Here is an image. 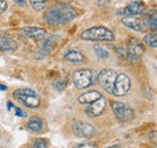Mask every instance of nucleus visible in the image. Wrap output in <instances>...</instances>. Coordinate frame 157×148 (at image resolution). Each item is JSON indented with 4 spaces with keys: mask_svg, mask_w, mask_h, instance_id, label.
Listing matches in <instances>:
<instances>
[{
    "mask_svg": "<svg viewBox=\"0 0 157 148\" xmlns=\"http://www.w3.org/2000/svg\"><path fill=\"white\" fill-rule=\"evenodd\" d=\"M76 18V10L69 4H57L47 10L44 19L51 27L64 25Z\"/></svg>",
    "mask_w": 157,
    "mask_h": 148,
    "instance_id": "1",
    "label": "nucleus"
},
{
    "mask_svg": "<svg viewBox=\"0 0 157 148\" xmlns=\"http://www.w3.org/2000/svg\"><path fill=\"white\" fill-rule=\"evenodd\" d=\"M81 37L87 41H114L115 35L110 29L99 25L86 29L81 34Z\"/></svg>",
    "mask_w": 157,
    "mask_h": 148,
    "instance_id": "2",
    "label": "nucleus"
},
{
    "mask_svg": "<svg viewBox=\"0 0 157 148\" xmlns=\"http://www.w3.org/2000/svg\"><path fill=\"white\" fill-rule=\"evenodd\" d=\"M13 98L20 101L22 105L30 107V109H36L40 106V98L39 95L35 93V91L29 89V88H23L18 89L12 94Z\"/></svg>",
    "mask_w": 157,
    "mask_h": 148,
    "instance_id": "3",
    "label": "nucleus"
},
{
    "mask_svg": "<svg viewBox=\"0 0 157 148\" xmlns=\"http://www.w3.org/2000/svg\"><path fill=\"white\" fill-rule=\"evenodd\" d=\"M96 74L94 71L90 70V69H81L76 70L73 74V81L74 84L78 87V89H85L88 88L90 86H92L96 81Z\"/></svg>",
    "mask_w": 157,
    "mask_h": 148,
    "instance_id": "4",
    "label": "nucleus"
},
{
    "mask_svg": "<svg viewBox=\"0 0 157 148\" xmlns=\"http://www.w3.org/2000/svg\"><path fill=\"white\" fill-rule=\"evenodd\" d=\"M117 77V72L113 69H104L101 70L98 75V82L99 84L103 87V89L105 92L113 94V88H114V83L115 80Z\"/></svg>",
    "mask_w": 157,
    "mask_h": 148,
    "instance_id": "5",
    "label": "nucleus"
},
{
    "mask_svg": "<svg viewBox=\"0 0 157 148\" xmlns=\"http://www.w3.org/2000/svg\"><path fill=\"white\" fill-rule=\"evenodd\" d=\"M113 107V111L115 113L116 118L118 120H122V122H127V120H131L134 116V112H133V109L123 102H120V101H115L113 102L111 105Z\"/></svg>",
    "mask_w": 157,
    "mask_h": 148,
    "instance_id": "6",
    "label": "nucleus"
},
{
    "mask_svg": "<svg viewBox=\"0 0 157 148\" xmlns=\"http://www.w3.org/2000/svg\"><path fill=\"white\" fill-rule=\"evenodd\" d=\"M73 132L78 137H83V139H91L96 134V128L86 122L81 120H74L73 123Z\"/></svg>",
    "mask_w": 157,
    "mask_h": 148,
    "instance_id": "7",
    "label": "nucleus"
},
{
    "mask_svg": "<svg viewBox=\"0 0 157 148\" xmlns=\"http://www.w3.org/2000/svg\"><path fill=\"white\" fill-rule=\"evenodd\" d=\"M131 89V80L127 75L124 74H117V77L114 83L113 88V94L116 96H123Z\"/></svg>",
    "mask_w": 157,
    "mask_h": 148,
    "instance_id": "8",
    "label": "nucleus"
},
{
    "mask_svg": "<svg viewBox=\"0 0 157 148\" xmlns=\"http://www.w3.org/2000/svg\"><path fill=\"white\" fill-rule=\"evenodd\" d=\"M143 53H144V46H143L141 41L133 37L128 43V47L126 50V56L128 57V59L131 61H137L138 59L143 56Z\"/></svg>",
    "mask_w": 157,
    "mask_h": 148,
    "instance_id": "9",
    "label": "nucleus"
},
{
    "mask_svg": "<svg viewBox=\"0 0 157 148\" xmlns=\"http://www.w3.org/2000/svg\"><path fill=\"white\" fill-rule=\"evenodd\" d=\"M144 11H145V5L143 2H140V1H133L129 5H127L124 9L118 10L117 15L127 18V17H136L138 15L143 13Z\"/></svg>",
    "mask_w": 157,
    "mask_h": 148,
    "instance_id": "10",
    "label": "nucleus"
},
{
    "mask_svg": "<svg viewBox=\"0 0 157 148\" xmlns=\"http://www.w3.org/2000/svg\"><path fill=\"white\" fill-rule=\"evenodd\" d=\"M21 34L22 36L30 39L33 41H41L46 37L47 31L44 28H39V27H27L21 30Z\"/></svg>",
    "mask_w": 157,
    "mask_h": 148,
    "instance_id": "11",
    "label": "nucleus"
},
{
    "mask_svg": "<svg viewBox=\"0 0 157 148\" xmlns=\"http://www.w3.org/2000/svg\"><path fill=\"white\" fill-rule=\"evenodd\" d=\"M105 107H106V99L101 96L97 101H94V102L90 104V106H87L86 113L90 117H98L104 112Z\"/></svg>",
    "mask_w": 157,
    "mask_h": 148,
    "instance_id": "12",
    "label": "nucleus"
},
{
    "mask_svg": "<svg viewBox=\"0 0 157 148\" xmlns=\"http://www.w3.org/2000/svg\"><path fill=\"white\" fill-rule=\"evenodd\" d=\"M122 24L132 30L136 31H145L146 30V25L144 23V20L137 17H127V18L122 19Z\"/></svg>",
    "mask_w": 157,
    "mask_h": 148,
    "instance_id": "13",
    "label": "nucleus"
},
{
    "mask_svg": "<svg viewBox=\"0 0 157 148\" xmlns=\"http://www.w3.org/2000/svg\"><path fill=\"white\" fill-rule=\"evenodd\" d=\"M101 98V94L97 91H90V92H86L83 94H81L78 96V102L80 104H85V105H90L94 101H97L98 99Z\"/></svg>",
    "mask_w": 157,
    "mask_h": 148,
    "instance_id": "14",
    "label": "nucleus"
},
{
    "mask_svg": "<svg viewBox=\"0 0 157 148\" xmlns=\"http://www.w3.org/2000/svg\"><path fill=\"white\" fill-rule=\"evenodd\" d=\"M17 50V42L11 37L0 36V51L12 52Z\"/></svg>",
    "mask_w": 157,
    "mask_h": 148,
    "instance_id": "15",
    "label": "nucleus"
},
{
    "mask_svg": "<svg viewBox=\"0 0 157 148\" xmlns=\"http://www.w3.org/2000/svg\"><path fill=\"white\" fill-rule=\"evenodd\" d=\"M63 58L67 60V61H69V63H82L83 60H85V57L83 54L81 53V52H78L76 50H70V51H68Z\"/></svg>",
    "mask_w": 157,
    "mask_h": 148,
    "instance_id": "16",
    "label": "nucleus"
},
{
    "mask_svg": "<svg viewBox=\"0 0 157 148\" xmlns=\"http://www.w3.org/2000/svg\"><path fill=\"white\" fill-rule=\"evenodd\" d=\"M44 128V123L39 117H32L28 122V129H30L34 132H39Z\"/></svg>",
    "mask_w": 157,
    "mask_h": 148,
    "instance_id": "17",
    "label": "nucleus"
},
{
    "mask_svg": "<svg viewBox=\"0 0 157 148\" xmlns=\"http://www.w3.org/2000/svg\"><path fill=\"white\" fill-rule=\"evenodd\" d=\"M143 42L151 47V48H156L157 47V34L156 33H150V34H146L144 39H143Z\"/></svg>",
    "mask_w": 157,
    "mask_h": 148,
    "instance_id": "18",
    "label": "nucleus"
},
{
    "mask_svg": "<svg viewBox=\"0 0 157 148\" xmlns=\"http://www.w3.org/2000/svg\"><path fill=\"white\" fill-rule=\"evenodd\" d=\"M40 48H41V52H51L53 50V40L51 37H48V39L45 37L41 41Z\"/></svg>",
    "mask_w": 157,
    "mask_h": 148,
    "instance_id": "19",
    "label": "nucleus"
},
{
    "mask_svg": "<svg viewBox=\"0 0 157 148\" xmlns=\"http://www.w3.org/2000/svg\"><path fill=\"white\" fill-rule=\"evenodd\" d=\"M53 87H55V89L56 91H64V88L67 87V84H68V80H67V77H60V78H57L56 81H53Z\"/></svg>",
    "mask_w": 157,
    "mask_h": 148,
    "instance_id": "20",
    "label": "nucleus"
},
{
    "mask_svg": "<svg viewBox=\"0 0 157 148\" xmlns=\"http://www.w3.org/2000/svg\"><path fill=\"white\" fill-rule=\"evenodd\" d=\"M29 1H30L32 7L35 11H42L46 6V2H47V0H29Z\"/></svg>",
    "mask_w": 157,
    "mask_h": 148,
    "instance_id": "21",
    "label": "nucleus"
},
{
    "mask_svg": "<svg viewBox=\"0 0 157 148\" xmlns=\"http://www.w3.org/2000/svg\"><path fill=\"white\" fill-rule=\"evenodd\" d=\"M94 52H96L97 57L100 58V59H106L109 57V52L105 48H103L101 46H96L94 47Z\"/></svg>",
    "mask_w": 157,
    "mask_h": 148,
    "instance_id": "22",
    "label": "nucleus"
},
{
    "mask_svg": "<svg viewBox=\"0 0 157 148\" xmlns=\"http://www.w3.org/2000/svg\"><path fill=\"white\" fill-rule=\"evenodd\" d=\"M149 27L155 31L157 29V15L156 12H152V15H150L149 17Z\"/></svg>",
    "mask_w": 157,
    "mask_h": 148,
    "instance_id": "23",
    "label": "nucleus"
},
{
    "mask_svg": "<svg viewBox=\"0 0 157 148\" xmlns=\"http://www.w3.org/2000/svg\"><path fill=\"white\" fill-rule=\"evenodd\" d=\"M33 148H47V142L44 139H36L33 143Z\"/></svg>",
    "mask_w": 157,
    "mask_h": 148,
    "instance_id": "24",
    "label": "nucleus"
},
{
    "mask_svg": "<svg viewBox=\"0 0 157 148\" xmlns=\"http://www.w3.org/2000/svg\"><path fill=\"white\" fill-rule=\"evenodd\" d=\"M116 50V53H117L118 58H126V50L123 47H115Z\"/></svg>",
    "mask_w": 157,
    "mask_h": 148,
    "instance_id": "25",
    "label": "nucleus"
},
{
    "mask_svg": "<svg viewBox=\"0 0 157 148\" xmlns=\"http://www.w3.org/2000/svg\"><path fill=\"white\" fill-rule=\"evenodd\" d=\"M7 10V2L5 0H0V13L5 12Z\"/></svg>",
    "mask_w": 157,
    "mask_h": 148,
    "instance_id": "26",
    "label": "nucleus"
},
{
    "mask_svg": "<svg viewBox=\"0 0 157 148\" xmlns=\"http://www.w3.org/2000/svg\"><path fill=\"white\" fill-rule=\"evenodd\" d=\"M15 113H16V116H18V117H27V112L21 110L18 107H15Z\"/></svg>",
    "mask_w": 157,
    "mask_h": 148,
    "instance_id": "27",
    "label": "nucleus"
},
{
    "mask_svg": "<svg viewBox=\"0 0 157 148\" xmlns=\"http://www.w3.org/2000/svg\"><path fill=\"white\" fill-rule=\"evenodd\" d=\"M78 148H98V147L94 143H83V145H80Z\"/></svg>",
    "mask_w": 157,
    "mask_h": 148,
    "instance_id": "28",
    "label": "nucleus"
},
{
    "mask_svg": "<svg viewBox=\"0 0 157 148\" xmlns=\"http://www.w3.org/2000/svg\"><path fill=\"white\" fill-rule=\"evenodd\" d=\"M16 1V4L20 6V7H24L25 5H27V0H15Z\"/></svg>",
    "mask_w": 157,
    "mask_h": 148,
    "instance_id": "29",
    "label": "nucleus"
},
{
    "mask_svg": "<svg viewBox=\"0 0 157 148\" xmlns=\"http://www.w3.org/2000/svg\"><path fill=\"white\" fill-rule=\"evenodd\" d=\"M58 2H60V4H68V2H70L71 0H57Z\"/></svg>",
    "mask_w": 157,
    "mask_h": 148,
    "instance_id": "30",
    "label": "nucleus"
},
{
    "mask_svg": "<svg viewBox=\"0 0 157 148\" xmlns=\"http://www.w3.org/2000/svg\"><path fill=\"white\" fill-rule=\"evenodd\" d=\"M0 91H6V87H5V86H1V84H0Z\"/></svg>",
    "mask_w": 157,
    "mask_h": 148,
    "instance_id": "31",
    "label": "nucleus"
},
{
    "mask_svg": "<svg viewBox=\"0 0 157 148\" xmlns=\"http://www.w3.org/2000/svg\"><path fill=\"white\" fill-rule=\"evenodd\" d=\"M108 148H120V146H117V145H114V146H110V147Z\"/></svg>",
    "mask_w": 157,
    "mask_h": 148,
    "instance_id": "32",
    "label": "nucleus"
}]
</instances>
